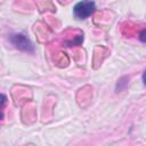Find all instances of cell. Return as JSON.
Instances as JSON below:
<instances>
[{"label":"cell","instance_id":"cell-1","mask_svg":"<svg viewBox=\"0 0 146 146\" xmlns=\"http://www.w3.org/2000/svg\"><path fill=\"white\" fill-rule=\"evenodd\" d=\"M96 10V3L92 0H82L73 8V14L78 19H86Z\"/></svg>","mask_w":146,"mask_h":146},{"label":"cell","instance_id":"cell-2","mask_svg":"<svg viewBox=\"0 0 146 146\" xmlns=\"http://www.w3.org/2000/svg\"><path fill=\"white\" fill-rule=\"evenodd\" d=\"M10 42L19 50L25 51V52H33L34 51V46L30 41L27 36H25L22 33H15L10 35Z\"/></svg>","mask_w":146,"mask_h":146},{"label":"cell","instance_id":"cell-3","mask_svg":"<svg viewBox=\"0 0 146 146\" xmlns=\"http://www.w3.org/2000/svg\"><path fill=\"white\" fill-rule=\"evenodd\" d=\"M139 40H140L141 42H146V29L140 32V34H139Z\"/></svg>","mask_w":146,"mask_h":146},{"label":"cell","instance_id":"cell-4","mask_svg":"<svg viewBox=\"0 0 146 146\" xmlns=\"http://www.w3.org/2000/svg\"><path fill=\"white\" fill-rule=\"evenodd\" d=\"M143 82H144V84L146 86V70H145L144 73H143Z\"/></svg>","mask_w":146,"mask_h":146}]
</instances>
